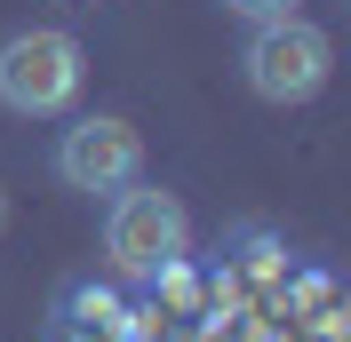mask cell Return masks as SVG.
Returning <instances> with one entry per match:
<instances>
[{
	"label": "cell",
	"mask_w": 351,
	"mask_h": 342,
	"mask_svg": "<svg viewBox=\"0 0 351 342\" xmlns=\"http://www.w3.org/2000/svg\"><path fill=\"white\" fill-rule=\"evenodd\" d=\"M104 255L120 278L136 287H160L168 271H184L192 255V223L176 207V192H144V183H120L104 207Z\"/></svg>",
	"instance_id": "6da1fadb"
},
{
	"label": "cell",
	"mask_w": 351,
	"mask_h": 342,
	"mask_svg": "<svg viewBox=\"0 0 351 342\" xmlns=\"http://www.w3.org/2000/svg\"><path fill=\"white\" fill-rule=\"evenodd\" d=\"M80 80H88V56L64 24H24V32L0 40V111H16V120L72 111Z\"/></svg>",
	"instance_id": "7a4b0ae2"
},
{
	"label": "cell",
	"mask_w": 351,
	"mask_h": 342,
	"mask_svg": "<svg viewBox=\"0 0 351 342\" xmlns=\"http://www.w3.org/2000/svg\"><path fill=\"white\" fill-rule=\"evenodd\" d=\"M328 64H335L328 32L304 24L295 8H287V16H263L256 32H247V48H240V72H247V88H256L263 104H311V96L328 88Z\"/></svg>",
	"instance_id": "3957f363"
},
{
	"label": "cell",
	"mask_w": 351,
	"mask_h": 342,
	"mask_svg": "<svg viewBox=\"0 0 351 342\" xmlns=\"http://www.w3.org/2000/svg\"><path fill=\"white\" fill-rule=\"evenodd\" d=\"M136 175H144V135L120 111H88V120H72L56 135V183H72V192H104L112 199Z\"/></svg>",
	"instance_id": "277c9868"
},
{
	"label": "cell",
	"mask_w": 351,
	"mask_h": 342,
	"mask_svg": "<svg viewBox=\"0 0 351 342\" xmlns=\"http://www.w3.org/2000/svg\"><path fill=\"white\" fill-rule=\"evenodd\" d=\"M56 334L64 342H136V311L96 278H72L64 302H56Z\"/></svg>",
	"instance_id": "5b68a950"
},
{
	"label": "cell",
	"mask_w": 351,
	"mask_h": 342,
	"mask_svg": "<svg viewBox=\"0 0 351 342\" xmlns=\"http://www.w3.org/2000/svg\"><path fill=\"white\" fill-rule=\"evenodd\" d=\"M223 8H232V16H247V24H263V16H287L295 0H223Z\"/></svg>",
	"instance_id": "8992f818"
},
{
	"label": "cell",
	"mask_w": 351,
	"mask_h": 342,
	"mask_svg": "<svg viewBox=\"0 0 351 342\" xmlns=\"http://www.w3.org/2000/svg\"><path fill=\"white\" fill-rule=\"evenodd\" d=\"M0 239H8V183H0Z\"/></svg>",
	"instance_id": "52a82bcc"
}]
</instances>
